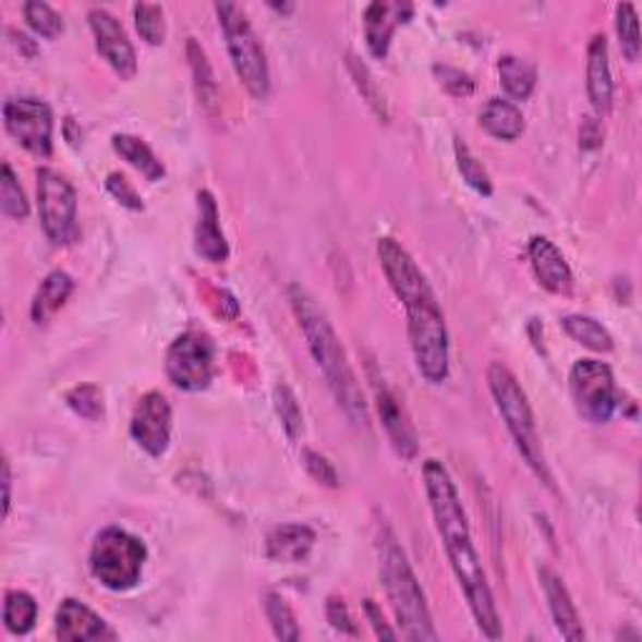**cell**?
I'll return each instance as SVG.
<instances>
[{"label": "cell", "instance_id": "6da1fadb", "mask_svg": "<svg viewBox=\"0 0 642 642\" xmlns=\"http://www.w3.org/2000/svg\"><path fill=\"white\" fill-rule=\"evenodd\" d=\"M422 474L441 545H445L449 565H452L457 580H460V588L467 603H470L474 620H477L480 630L485 632V638L499 640L502 638V622H499L495 597H492V590L487 585V574L482 570L480 555L472 545L470 522H467V512L460 502V495H457L455 482L439 460L424 462Z\"/></svg>", "mask_w": 642, "mask_h": 642}, {"label": "cell", "instance_id": "7a4b0ae2", "mask_svg": "<svg viewBox=\"0 0 642 642\" xmlns=\"http://www.w3.org/2000/svg\"><path fill=\"white\" fill-rule=\"evenodd\" d=\"M377 256L389 287L407 308V331L416 370L429 385H441L449 377V335L435 291L399 241L379 239Z\"/></svg>", "mask_w": 642, "mask_h": 642}, {"label": "cell", "instance_id": "3957f363", "mask_svg": "<svg viewBox=\"0 0 642 642\" xmlns=\"http://www.w3.org/2000/svg\"><path fill=\"white\" fill-rule=\"evenodd\" d=\"M289 302L299 319V327H302L306 337L308 352H312L316 364H319V370L324 372V377H327L339 407L347 412V416L354 424H366L364 395L360 385H356V377L352 366H349L347 352L344 347H341L335 327H331L329 316L324 314V308H319L316 299L308 294L306 289L299 287V283L289 287Z\"/></svg>", "mask_w": 642, "mask_h": 642}, {"label": "cell", "instance_id": "277c9868", "mask_svg": "<svg viewBox=\"0 0 642 642\" xmlns=\"http://www.w3.org/2000/svg\"><path fill=\"white\" fill-rule=\"evenodd\" d=\"M377 555L381 585L387 590L391 613L397 617L399 635L414 642L439 640L427 607V597H424L420 580H416L412 565L407 560L404 549L399 547V540L389 524H379Z\"/></svg>", "mask_w": 642, "mask_h": 642}, {"label": "cell", "instance_id": "5b68a950", "mask_svg": "<svg viewBox=\"0 0 642 642\" xmlns=\"http://www.w3.org/2000/svg\"><path fill=\"white\" fill-rule=\"evenodd\" d=\"M487 381H489L492 397H495L497 410L499 414H502L507 429H510V435L514 439L517 449H520V455L524 457V462L530 464V470L535 472L549 489H555L553 474H549L547 470L545 455H542V447H540L535 414H532L528 395L522 391L520 381H517L514 374L499 362L489 364Z\"/></svg>", "mask_w": 642, "mask_h": 642}, {"label": "cell", "instance_id": "8992f818", "mask_svg": "<svg viewBox=\"0 0 642 642\" xmlns=\"http://www.w3.org/2000/svg\"><path fill=\"white\" fill-rule=\"evenodd\" d=\"M216 15H219L223 38H227V48L231 56L237 76L244 83L249 94L258 101H264L269 96L271 78H269V63H266V53L262 40L256 38V33L249 23L246 13L233 3H216Z\"/></svg>", "mask_w": 642, "mask_h": 642}, {"label": "cell", "instance_id": "52a82bcc", "mask_svg": "<svg viewBox=\"0 0 642 642\" xmlns=\"http://www.w3.org/2000/svg\"><path fill=\"white\" fill-rule=\"evenodd\" d=\"M146 562V545L121 528H106L90 547V574L104 588L123 592L136 588Z\"/></svg>", "mask_w": 642, "mask_h": 642}, {"label": "cell", "instance_id": "ba28073f", "mask_svg": "<svg viewBox=\"0 0 642 642\" xmlns=\"http://www.w3.org/2000/svg\"><path fill=\"white\" fill-rule=\"evenodd\" d=\"M570 389L578 412L592 424L610 422L622 404L613 370L597 360L574 362L570 372Z\"/></svg>", "mask_w": 642, "mask_h": 642}, {"label": "cell", "instance_id": "9c48e42d", "mask_svg": "<svg viewBox=\"0 0 642 642\" xmlns=\"http://www.w3.org/2000/svg\"><path fill=\"white\" fill-rule=\"evenodd\" d=\"M214 339L202 329H186L166 352V374L183 391H202L211 385L216 372Z\"/></svg>", "mask_w": 642, "mask_h": 642}, {"label": "cell", "instance_id": "30bf717a", "mask_svg": "<svg viewBox=\"0 0 642 642\" xmlns=\"http://www.w3.org/2000/svg\"><path fill=\"white\" fill-rule=\"evenodd\" d=\"M76 191L65 177L53 169L38 171V214L44 223L46 237L56 246H69L78 239V223H76Z\"/></svg>", "mask_w": 642, "mask_h": 642}, {"label": "cell", "instance_id": "8fae6325", "mask_svg": "<svg viewBox=\"0 0 642 642\" xmlns=\"http://www.w3.org/2000/svg\"><path fill=\"white\" fill-rule=\"evenodd\" d=\"M3 121L11 136L33 156L53 154V113L38 98H11L3 106Z\"/></svg>", "mask_w": 642, "mask_h": 642}, {"label": "cell", "instance_id": "7c38bea8", "mask_svg": "<svg viewBox=\"0 0 642 642\" xmlns=\"http://www.w3.org/2000/svg\"><path fill=\"white\" fill-rule=\"evenodd\" d=\"M171 404L161 391H148L138 399L131 416V437L146 455L161 457L171 441Z\"/></svg>", "mask_w": 642, "mask_h": 642}, {"label": "cell", "instance_id": "4fadbf2b", "mask_svg": "<svg viewBox=\"0 0 642 642\" xmlns=\"http://www.w3.org/2000/svg\"><path fill=\"white\" fill-rule=\"evenodd\" d=\"M88 23L90 31H94L98 53L106 58L108 65L121 78H133V73H136V51H133L126 31L116 21V15L104 11V8H94L88 13Z\"/></svg>", "mask_w": 642, "mask_h": 642}, {"label": "cell", "instance_id": "5bb4252c", "mask_svg": "<svg viewBox=\"0 0 642 642\" xmlns=\"http://www.w3.org/2000/svg\"><path fill=\"white\" fill-rule=\"evenodd\" d=\"M372 387H374V399H377L379 420L381 424H385L387 435L391 439V447H395L397 455L404 457V460H414L416 449H420V441H416L414 424L410 422V416H407L404 407L399 404L395 391L385 385V379L381 377H372Z\"/></svg>", "mask_w": 642, "mask_h": 642}, {"label": "cell", "instance_id": "9a60e30c", "mask_svg": "<svg viewBox=\"0 0 642 642\" xmlns=\"http://www.w3.org/2000/svg\"><path fill=\"white\" fill-rule=\"evenodd\" d=\"M56 635L65 642L78 640H116V632L108 628L101 615H96L81 599H63L56 613Z\"/></svg>", "mask_w": 642, "mask_h": 642}, {"label": "cell", "instance_id": "2e32d148", "mask_svg": "<svg viewBox=\"0 0 642 642\" xmlns=\"http://www.w3.org/2000/svg\"><path fill=\"white\" fill-rule=\"evenodd\" d=\"M528 254H530L532 271H535L542 289H547L549 294H557V296L570 294L572 291L570 264L565 262L562 252L553 244V241L545 237H532Z\"/></svg>", "mask_w": 642, "mask_h": 642}, {"label": "cell", "instance_id": "e0dca14e", "mask_svg": "<svg viewBox=\"0 0 642 642\" xmlns=\"http://www.w3.org/2000/svg\"><path fill=\"white\" fill-rule=\"evenodd\" d=\"M412 13L414 8L410 3H370L364 8V36L374 58H385L389 53L397 26L412 19Z\"/></svg>", "mask_w": 642, "mask_h": 642}, {"label": "cell", "instance_id": "ac0fdd59", "mask_svg": "<svg viewBox=\"0 0 642 642\" xmlns=\"http://www.w3.org/2000/svg\"><path fill=\"white\" fill-rule=\"evenodd\" d=\"M537 574H540L542 590H545L549 613H553V620L557 625V630H560V635L572 642L585 640V630H582L578 607H574L570 592H567L565 582L560 580V574L549 570V567L545 565L537 567Z\"/></svg>", "mask_w": 642, "mask_h": 642}, {"label": "cell", "instance_id": "d6986e66", "mask_svg": "<svg viewBox=\"0 0 642 642\" xmlns=\"http://www.w3.org/2000/svg\"><path fill=\"white\" fill-rule=\"evenodd\" d=\"M196 252L211 264H223L229 258V241L219 223V206L211 191H198L196 196Z\"/></svg>", "mask_w": 642, "mask_h": 642}, {"label": "cell", "instance_id": "ffe728a7", "mask_svg": "<svg viewBox=\"0 0 642 642\" xmlns=\"http://www.w3.org/2000/svg\"><path fill=\"white\" fill-rule=\"evenodd\" d=\"M613 73L607 58L605 36H595L588 48V96L597 113H607L613 108Z\"/></svg>", "mask_w": 642, "mask_h": 642}, {"label": "cell", "instance_id": "44dd1931", "mask_svg": "<svg viewBox=\"0 0 642 642\" xmlns=\"http://www.w3.org/2000/svg\"><path fill=\"white\" fill-rule=\"evenodd\" d=\"M316 535L306 524H281L266 540V555L274 562H302L312 553Z\"/></svg>", "mask_w": 642, "mask_h": 642}, {"label": "cell", "instance_id": "7402d4cb", "mask_svg": "<svg viewBox=\"0 0 642 642\" xmlns=\"http://www.w3.org/2000/svg\"><path fill=\"white\" fill-rule=\"evenodd\" d=\"M73 287H76V283H73V279L65 271L56 269L48 274V277L40 281L36 296H33L31 319L36 324H46L58 308H63V304L69 302Z\"/></svg>", "mask_w": 642, "mask_h": 642}, {"label": "cell", "instance_id": "603a6c76", "mask_svg": "<svg viewBox=\"0 0 642 642\" xmlns=\"http://www.w3.org/2000/svg\"><path fill=\"white\" fill-rule=\"evenodd\" d=\"M480 123L489 136L499 141H517L524 133L522 111L505 98H489L480 113Z\"/></svg>", "mask_w": 642, "mask_h": 642}, {"label": "cell", "instance_id": "cb8c5ba5", "mask_svg": "<svg viewBox=\"0 0 642 642\" xmlns=\"http://www.w3.org/2000/svg\"><path fill=\"white\" fill-rule=\"evenodd\" d=\"M499 71V83L507 90V96L514 98V101H528L535 90L537 83V71L530 61H522L517 56H502L497 63Z\"/></svg>", "mask_w": 642, "mask_h": 642}, {"label": "cell", "instance_id": "d4e9b609", "mask_svg": "<svg viewBox=\"0 0 642 642\" xmlns=\"http://www.w3.org/2000/svg\"><path fill=\"white\" fill-rule=\"evenodd\" d=\"M113 148H116V154H119L121 158H126V161L133 166V169L144 173V177L148 181L163 179V173H166L163 163L158 161L156 154L141 138L129 136V133H116V136H113Z\"/></svg>", "mask_w": 642, "mask_h": 642}, {"label": "cell", "instance_id": "484cf974", "mask_svg": "<svg viewBox=\"0 0 642 642\" xmlns=\"http://www.w3.org/2000/svg\"><path fill=\"white\" fill-rule=\"evenodd\" d=\"M186 53H189V61H191V73H194V81H196L198 101H202V106L206 108L208 113H214L216 104H219V83H216V78H214V71L206 61L204 48L198 46L194 38H189Z\"/></svg>", "mask_w": 642, "mask_h": 642}, {"label": "cell", "instance_id": "4316f807", "mask_svg": "<svg viewBox=\"0 0 642 642\" xmlns=\"http://www.w3.org/2000/svg\"><path fill=\"white\" fill-rule=\"evenodd\" d=\"M562 329L567 331V337H572L578 344L592 349V352H613V337L610 331H607L603 324L590 319V316H580V314H572V316H565L562 319Z\"/></svg>", "mask_w": 642, "mask_h": 642}, {"label": "cell", "instance_id": "83f0119b", "mask_svg": "<svg viewBox=\"0 0 642 642\" xmlns=\"http://www.w3.org/2000/svg\"><path fill=\"white\" fill-rule=\"evenodd\" d=\"M38 617V605L28 592L23 590H11L5 595V605H3V622L5 630L13 632V635H28L36 625Z\"/></svg>", "mask_w": 642, "mask_h": 642}, {"label": "cell", "instance_id": "f1b7e54d", "mask_svg": "<svg viewBox=\"0 0 642 642\" xmlns=\"http://www.w3.org/2000/svg\"><path fill=\"white\" fill-rule=\"evenodd\" d=\"M264 610H266V617H269V622L274 628V635H277L279 640L294 642V640L302 638V630H299V625H296V615L291 613L287 599L277 595V592H266Z\"/></svg>", "mask_w": 642, "mask_h": 642}, {"label": "cell", "instance_id": "f546056e", "mask_svg": "<svg viewBox=\"0 0 642 642\" xmlns=\"http://www.w3.org/2000/svg\"><path fill=\"white\" fill-rule=\"evenodd\" d=\"M0 208H3L8 219H15V221H23L31 211L28 198L26 194H23L11 163H3V169H0Z\"/></svg>", "mask_w": 642, "mask_h": 642}, {"label": "cell", "instance_id": "4dcf8cb0", "mask_svg": "<svg viewBox=\"0 0 642 642\" xmlns=\"http://www.w3.org/2000/svg\"><path fill=\"white\" fill-rule=\"evenodd\" d=\"M455 156H457V169H460L462 179L470 183V186L477 191L482 196H492V181H489V173L485 171V166H482L477 158L472 156L470 146L464 144L462 138H455Z\"/></svg>", "mask_w": 642, "mask_h": 642}, {"label": "cell", "instance_id": "1f68e13d", "mask_svg": "<svg viewBox=\"0 0 642 642\" xmlns=\"http://www.w3.org/2000/svg\"><path fill=\"white\" fill-rule=\"evenodd\" d=\"M274 407H277L281 427L289 435V439H299V435H302L304 429V416H302V410H299L294 391L289 389V385H283V381H279V385L274 387Z\"/></svg>", "mask_w": 642, "mask_h": 642}, {"label": "cell", "instance_id": "d6a6232c", "mask_svg": "<svg viewBox=\"0 0 642 642\" xmlns=\"http://www.w3.org/2000/svg\"><path fill=\"white\" fill-rule=\"evenodd\" d=\"M617 23V38L628 61H638L640 56V28H638V13L632 3H620L615 11Z\"/></svg>", "mask_w": 642, "mask_h": 642}, {"label": "cell", "instance_id": "836d02e7", "mask_svg": "<svg viewBox=\"0 0 642 642\" xmlns=\"http://www.w3.org/2000/svg\"><path fill=\"white\" fill-rule=\"evenodd\" d=\"M133 19H136L138 36L146 40L148 46H161L166 38V21H163V8L154 3H138L133 5Z\"/></svg>", "mask_w": 642, "mask_h": 642}, {"label": "cell", "instance_id": "e575fe53", "mask_svg": "<svg viewBox=\"0 0 642 642\" xmlns=\"http://www.w3.org/2000/svg\"><path fill=\"white\" fill-rule=\"evenodd\" d=\"M347 65H349V73H352L354 83H356V88H360V94L366 98V104H370L374 108V113H377L381 121H387L389 113H387L385 96H381L377 81L372 78L370 69H366V65L360 61V58H354V56H349Z\"/></svg>", "mask_w": 642, "mask_h": 642}, {"label": "cell", "instance_id": "d590c367", "mask_svg": "<svg viewBox=\"0 0 642 642\" xmlns=\"http://www.w3.org/2000/svg\"><path fill=\"white\" fill-rule=\"evenodd\" d=\"M23 15H26L28 26L36 31L38 36L58 38L63 33V19L48 3L31 0V3L23 5Z\"/></svg>", "mask_w": 642, "mask_h": 642}, {"label": "cell", "instance_id": "8d00e7d4", "mask_svg": "<svg viewBox=\"0 0 642 642\" xmlns=\"http://www.w3.org/2000/svg\"><path fill=\"white\" fill-rule=\"evenodd\" d=\"M65 402L83 420L96 422L104 416V395L96 385H78L65 395Z\"/></svg>", "mask_w": 642, "mask_h": 642}, {"label": "cell", "instance_id": "74e56055", "mask_svg": "<svg viewBox=\"0 0 642 642\" xmlns=\"http://www.w3.org/2000/svg\"><path fill=\"white\" fill-rule=\"evenodd\" d=\"M435 73L441 83V88L447 90V94H452L457 98H467L474 94V81L462 73L460 69H449V65H435Z\"/></svg>", "mask_w": 642, "mask_h": 642}, {"label": "cell", "instance_id": "f35d334b", "mask_svg": "<svg viewBox=\"0 0 642 642\" xmlns=\"http://www.w3.org/2000/svg\"><path fill=\"white\" fill-rule=\"evenodd\" d=\"M304 467L306 472L312 474V477L319 482V485H327V487H337L339 485V477H337V470L331 467V462L327 457H322L319 452H314V449H304Z\"/></svg>", "mask_w": 642, "mask_h": 642}, {"label": "cell", "instance_id": "ab89813d", "mask_svg": "<svg viewBox=\"0 0 642 642\" xmlns=\"http://www.w3.org/2000/svg\"><path fill=\"white\" fill-rule=\"evenodd\" d=\"M106 189L111 191L123 206H129L131 211H144V202H141V196L136 194V189L131 186V181L126 177H121V173H111L106 181Z\"/></svg>", "mask_w": 642, "mask_h": 642}, {"label": "cell", "instance_id": "60d3db41", "mask_svg": "<svg viewBox=\"0 0 642 642\" xmlns=\"http://www.w3.org/2000/svg\"><path fill=\"white\" fill-rule=\"evenodd\" d=\"M327 617H329L331 628H335V630L344 632V635H352V638L360 635V630H356V625H354V620H352V615H349V607L344 605V599L329 597V603H327Z\"/></svg>", "mask_w": 642, "mask_h": 642}, {"label": "cell", "instance_id": "b9f144b4", "mask_svg": "<svg viewBox=\"0 0 642 642\" xmlns=\"http://www.w3.org/2000/svg\"><path fill=\"white\" fill-rule=\"evenodd\" d=\"M603 126L595 119H585L582 121V129H580V146L585 148V152H592V148H597L603 144Z\"/></svg>", "mask_w": 642, "mask_h": 642}, {"label": "cell", "instance_id": "7bdbcfd3", "mask_svg": "<svg viewBox=\"0 0 642 642\" xmlns=\"http://www.w3.org/2000/svg\"><path fill=\"white\" fill-rule=\"evenodd\" d=\"M364 610H366V617L372 620V628H374V632H377V638H385V640H397L399 638V632L391 630L389 625L385 622V617H381V613L377 610L374 599H366Z\"/></svg>", "mask_w": 642, "mask_h": 642}, {"label": "cell", "instance_id": "ee69618b", "mask_svg": "<svg viewBox=\"0 0 642 642\" xmlns=\"http://www.w3.org/2000/svg\"><path fill=\"white\" fill-rule=\"evenodd\" d=\"M11 512V464L3 460V517Z\"/></svg>", "mask_w": 642, "mask_h": 642}]
</instances>
